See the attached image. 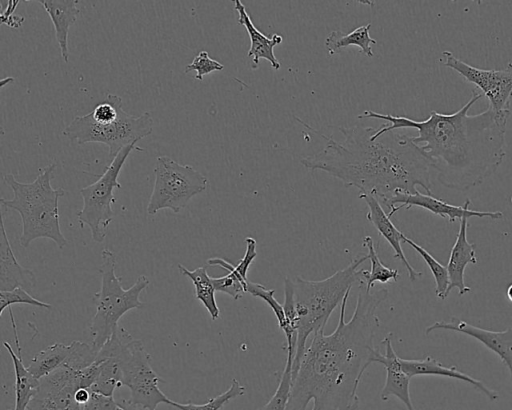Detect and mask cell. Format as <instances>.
Returning a JSON list of instances; mask_svg holds the SVG:
<instances>
[{
    "mask_svg": "<svg viewBox=\"0 0 512 410\" xmlns=\"http://www.w3.org/2000/svg\"><path fill=\"white\" fill-rule=\"evenodd\" d=\"M124 410H141L138 407L130 405L125 399L120 403Z\"/></svg>",
    "mask_w": 512,
    "mask_h": 410,
    "instance_id": "obj_37",
    "label": "cell"
},
{
    "mask_svg": "<svg viewBox=\"0 0 512 410\" xmlns=\"http://www.w3.org/2000/svg\"><path fill=\"white\" fill-rule=\"evenodd\" d=\"M212 283L216 291L225 293L235 300L247 293L248 282H243L233 271H229L224 276L212 278Z\"/></svg>",
    "mask_w": 512,
    "mask_h": 410,
    "instance_id": "obj_33",
    "label": "cell"
},
{
    "mask_svg": "<svg viewBox=\"0 0 512 410\" xmlns=\"http://www.w3.org/2000/svg\"><path fill=\"white\" fill-rule=\"evenodd\" d=\"M36 285V276L32 270L20 265L12 250L1 219L0 238V291H10L22 287L28 292Z\"/></svg>",
    "mask_w": 512,
    "mask_h": 410,
    "instance_id": "obj_18",
    "label": "cell"
},
{
    "mask_svg": "<svg viewBox=\"0 0 512 410\" xmlns=\"http://www.w3.org/2000/svg\"><path fill=\"white\" fill-rule=\"evenodd\" d=\"M14 304H26L40 308L51 309L52 305L40 301L30 295V292L22 287H17L10 291H0V316L6 308H11Z\"/></svg>",
    "mask_w": 512,
    "mask_h": 410,
    "instance_id": "obj_32",
    "label": "cell"
},
{
    "mask_svg": "<svg viewBox=\"0 0 512 410\" xmlns=\"http://www.w3.org/2000/svg\"><path fill=\"white\" fill-rule=\"evenodd\" d=\"M98 355L117 357L122 371V386L130 390V405L141 410H156L159 404L170 405L169 399L159 388L161 377L150 364L151 356L141 340L135 339L119 326L99 350Z\"/></svg>",
    "mask_w": 512,
    "mask_h": 410,
    "instance_id": "obj_6",
    "label": "cell"
},
{
    "mask_svg": "<svg viewBox=\"0 0 512 410\" xmlns=\"http://www.w3.org/2000/svg\"><path fill=\"white\" fill-rule=\"evenodd\" d=\"M467 227L468 218H462L446 265L449 277L447 295L454 288H457L460 296L471 291L464 282V272L468 264H477L478 260L475 253L476 245L467 239Z\"/></svg>",
    "mask_w": 512,
    "mask_h": 410,
    "instance_id": "obj_17",
    "label": "cell"
},
{
    "mask_svg": "<svg viewBox=\"0 0 512 410\" xmlns=\"http://www.w3.org/2000/svg\"><path fill=\"white\" fill-rule=\"evenodd\" d=\"M389 208L388 215L392 217L394 213L402 208L410 209L411 207L423 208L437 216L448 219L449 222L461 220L462 218H491L501 219L503 213L501 211H478L469 208L471 201L467 199L463 205L456 206L445 202L442 199L434 197L432 194H423L419 190L415 193L397 192L394 195L381 201Z\"/></svg>",
    "mask_w": 512,
    "mask_h": 410,
    "instance_id": "obj_13",
    "label": "cell"
},
{
    "mask_svg": "<svg viewBox=\"0 0 512 410\" xmlns=\"http://www.w3.org/2000/svg\"><path fill=\"white\" fill-rule=\"evenodd\" d=\"M153 130L150 112L139 116L128 114L124 109L115 120L97 122L88 113L75 116L62 134L79 145L96 142L108 147V155L114 158L124 147L136 144L149 136Z\"/></svg>",
    "mask_w": 512,
    "mask_h": 410,
    "instance_id": "obj_8",
    "label": "cell"
},
{
    "mask_svg": "<svg viewBox=\"0 0 512 410\" xmlns=\"http://www.w3.org/2000/svg\"><path fill=\"white\" fill-rule=\"evenodd\" d=\"M296 119L326 139L321 151L301 159L307 169L324 171L380 202L397 192L415 193L417 186L432 194L430 161L411 136L388 131L373 139L375 128L352 126L340 127L344 138L337 141Z\"/></svg>",
    "mask_w": 512,
    "mask_h": 410,
    "instance_id": "obj_3",
    "label": "cell"
},
{
    "mask_svg": "<svg viewBox=\"0 0 512 410\" xmlns=\"http://www.w3.org/2000/svg\"><path fill=\"white\" fill-rule=\"evenodd\" d=\"M135 149L142 151L136 144L124 147L94 183L80 188L83 207L77 213V219L81 228L85 225L89 227L95 242H103L106 237L107 228L114 217V190L122 187L118 177L126 159Z\"/></svg>",
    "mask_w": 512,
    "mask_h": 410,
    "instance_id": "obj_10",
    "label": "cell"
},
{
    "mask_svg": "<svg viewBox=\"0 0 512 410\" xmlns=\"http://www.w3.org/2000/svg\"><path fill=\"white\" fill-rule=\"evenodd\" d=\"M363 246L367 249L368 260L371 263V269L364 270V282L367 291H371L375 282L389 283L396 282L399 278V271L385 266L380 260L376 247L371 236L367 235L363 238Z\"/></svg>",
    "mask_w": 512,
    "mask_h": 410,
    "instance_id": "obj_26",
    "label": "cell"
},
{
    "mask_svg": "<svg viewBox=\"0 0 512 410\" xmlns=\"http://www.w3.org/2000/svg\"><path fill=\"white\" fill-rule=\"evenodd\" d=\"M57 164L52 162L40 168L37 177L29 183L19 182L13 174L4 176L5 183L12 189V199H1L2 206L17 211L21 217L22 232L20 245L27 248L38 238L54 241L62 249L67 239L60 228L58 202L66 191L51 185Z\"/></svg>",
    "mask_w": 512,
    "mask_h": 410,
    "instance_id": "obj_5",
    "label": "cell"
},
{
    "mask_svg": "<svg viewBox=\"0 0 512 410\" xmlns=\"http://www.w3.org/2000/svg\"><path fill=\"white\" fill-rule=\"evenodd\" d=\"M438 329L460 332L480 341L485 347L499 356L501 361L507 366L512 379V327L504 331H490L452 317L450 321H436L428 326L425 334L428 335Z\"/></svg>",
    "mask_w": 512,
    "mask_h": 410,
    "instance_id": "obj_14",
    "label": "cell"
},
{
    "mask_svg": "<svg viewBox=\"0 0 512 410\" xmlns=\"http://www.w3.org/2000/svg\"><path fill=\"white\" fill-rule=\"evenodd\" d=\"M180 273L188 277L195 289V297L208 311L213 321L217 320L220 316V309L217 305L215 298V288L212 283V278L208 275L206 267H198L194 270H189L182 264L177 265Z\"/></svg>",
    "mask_w": 512,
    "mask_h": 410,
    "instance_id": "obj_25",
    "label": "cell"
},
{
    "mask_svg": "<svg viewBox=\"0 0 512 410\" xmlns=\"http://www.w3.org/2000/svg\"><path fill=\"white\" fill-rule=\"evenodd\" d=\"M294 354L287 351L284 370L280 376L277 389L269 401L259 410H286L292 388V364Z\"/></svg>",
    "mask_w": 512,
    "mask_h": 410,
    "instance_id": "obj_30",
    "label": "cell"
},
{
    "mask_svg": "<svg viewBox=\"0 0 512 410\" xmlns=\"http://www.w3.org/2000/svg\"><path fill=\"white\" fill-rule=\"evenodd\" d=\"M483 95L472 97L458 111L446 114L431 111L427 119L416 121L404 116L366 110L358 118H376L390 124L375 128L376 139L388 131L414 128L412 141L419 145L437 173L439 182L453 190L466 191L491 176L505 157V132L510 110L469 115L472 105Z\"/></svg>",
    "mask_w": 512,
    "mask_h": 410,
    "instance_id": "obj_2",
    "label": "cell"
},
{
    "mask_svg": "<svg viewBox=\"0 0 512 410\" xmlns=\"http://www.w3.org/2000/svg\"><path fill=\"white\" fill-rule=\"evenodd\" d=\"M78 371L64 364L40 379L27 410H84L85 406L75 399V393L80 388Z\"/></svg>",
    "mask_w": 512,
    "mask_h": 410,
    "instance_id": "obj_12",
    "label": "cell"
},
{
    "mask_svg": "<svg viewBox=\"0 0 512 410\" xmlns=\"http://www.w3.org/2000/svg\"><path fill=\"white\" fill-rule=\"evenodd\" d=\"M382 344L385 353H379L376 359V363L382 364L386 371V379L380 398L382 401H387L390 396H395L405 405L406 410H415L409 390L411 378L404 371L400 357L394 351L392 333L384 337Z\"/></svg>",
    "mask_w": 512,
    "mask_h": 410,
    "instance_id": "obj_15",
    "label": "cell"
},
{
    "mask_svg": "<svg viewBox=\"0 0 512 410\" xmlns=\"http://www.w3.org/2000/svg\"><path fill=\"white\" fill-rule=\"evenodd\" d=\"M366 260L367 254H361L348 266L322 280H306L300 276L284 279L283 309L297 335L292 378L298 371L308 338L324 330L347 292L355 283L364 281V269L359 267Z\"/></svg>",
    "mask_w": 512,
    "mask_h": 410,
    "instance_id": "obj_4",
    "label": "cell"
},
{
    "mask_svg": "<svg viewBox=\"0 0 512 410\" xmlns=\"http://www.w3.org/2000/svg\"><path fill=\"white\" fill-rule=\"evenodd\" d=\"M359 198L363 199L368 206L366 218L379 235L390 244L394 251V258L399 259L405 266L409 279L415 281L422 276V273L414 269L407 260L401 246L404 234L391 221V217L384 211L378 198L372 194H360Z\"/></svg>",
    "mask_w": 512,
    "mask_h": 410,
    "instance_id": "obj_16",
    "label": "cell"
},
{
    "mask_svg": "<svg viewBox=\"0 0 512 410\" xmlns=\"http://www.w3.org/2000/svg\"><path fill=\"white\" fill-rule=\"evenodd\" d=\"M403 242L410 245L425 261L435 280V295L444 300L449 286V277L447 267L437 261L424 247L417 244L412 239L403 235Z\"/></svg>",
    "mask_w": 512,
    "mask_h": 410,
    "instance_id": "obj_28",
    "label": "cell"
},
{
    "mask_svg": "<svg viewBox=\"0 0 512 410\" xmlns=\"http://www.w3.org/2000/svg\"><path fill=\"white\" fill-rule=\"evenodd\" d=\"M400 362L404 371L410 378L414 376H444L464 381L478 391L482 392L490 400H497L498 393L488 388L482 381L471 377L468 374L458 370L456 366H445L438 360L427 356L424 359H403Z\"/></svg>",
    "mask_w": 512,
    "mask_h": 410,
    "instance_id": "obj_19",
    "label": "cell"
},
{
    "mask_svg": "<svg viewBox=\"0 0 512 410\" xmlns=\"http://www.w3.org/2000/svg\"><path fill=\"white\" fill-rule=\"evenodd\" d=\"M246 249L244 256L238 261L236 265L232 264L231 262L219 258V257H213L207 260V264L209 266H219L227 271H233L235 274L238 275V277L244 281L248 282L247 273L249 270V267L251 266L252 262L257 256V242L252 237H247L245 239Z\"/></svg>",
    "mask_w": 512,
    "mask_h": 410,
    "instance_id": "obj_31",
    "label": "cell"
},
{
    "mask_svg": "<svg viewBox=\"0 0 512 410\" xmlns=\"http://www.w3.org/2000/svg\"><path fill=\"white\" fill-rule=\"evenodd\" d=\"M507 297L508 299L510 300V302H512V284H510L508 286V289H507Z\"/></svg>",
    "mask_w": 512,
    "mask_h": 410,
    "instance_id": "obj_38",
    "label": "cell"
},
{
    "mask_svg": "<svg viewBox=\"0 0 512 410\" xmlns=\"http://www.w3.org/2000/svg\"><path fill=\"white\" fill-rule=\"evenodd\" d=\"M234 9L238 13V23L246 29L250 38L248 57L252 58L255 66L258 65L260 59H265L270 62L273 69L278 70L280 63L274 54V47L282 43L283 37L277 33L268 37L259 31L240 0L234 1Z\"/></svg>",
    "mask_w": 512,
    "mask_h": 410,
    "instance_id": "obj_20",
    "label": "cell"
},
{
    "mask_svg": "<svg viewBox=\"0 0 512 410\" xmlns=\"http://www.w3.org/2000/svg\"><path fill=\"white\" fill-rule=\"evenodd\" d=\"M4 347L7 349L13 363L15 382V402L13 410H27L28 405L37 392L39 380L36 379L24 366L22 361L20 344L17 346V352L11 347L8 342H3Z\"/></svg>",
    "mask_w": 512,
    "mask_h": 410,
    "instance_id": "obj_22",
    "label": "cell"
},
{
    "mask_svg": "<svg viewBox=\"0 0 512 410\" xmlns=\"http://www.w3.org/2000/svg\"><path fill=\"white\" fill-rule=\"evenodd\" d=\"M102 359L100 372L94 384L90 387L91 392L105 396H113L114 391L122 386V371L117 357L100 356Z\"/></svg>",
    "mask_w": 512,
    "mask_h": 410,
    "instance_id": "obj_27",
    "label": "cell"
},
{
    "mask_svg": "<svg viewBox=\"0 0 512 410\" xmlns=\"http://www.w3.org/2000/svg\"><path fill=\"white\" fill-rule=\"evenodd\" d=\"M154 185L147 205V213L170 209L179 213L197 194L208 186V179L190 165H183L169 156H158L154 168Z\"/></svg>",
    "mask_w": 512,
    "mask_h": 410,
    "instance_id": "obj_9",
    "label": "cell"
},
{
    "mask_svg": "<svg viewBox=\"0 0 512 410\" xmlns=\"http://www.w3.org/2000/svg\"><path fill=\"white\" fill-rule=\"evenodd\" d=\"M39 2L48 13L55 31V37L64 62L69 61L68 34L70 27L77 20L80 9L78 0H40Z\"/></svg>",
    "mask_w": 512,
    "mask_h": 410,
    "instance_id": "obj_21",
    "label": "cell"
},
{
    "mask_svg": "<svg viewBox=\"0 0 512 410\" xmlns=\"http://www.w3.org/2000/svg\"><path fill=\"white\" fill-rule=\"evenodd\" d=\"M223 69L224 65L222 63L211 58L206 50H201L193 58L192 62L185 66L184 74L195 70V79L202 81L205 75H208L214 71H221Z\"/></svg>",
    "mask_w": 512,
    "mask_h": 410,
    "instance_id": "obj_34",
    "label": "cell"
},
{
    "mask_svg": "<svg viewBox=\"0 0 512 410\" xmlns=\"http://www.w3.org/2000/svg\"><path fill=\"white\" fill-rule=\"evenodd\" d=\"M442 55L444 66L476 85L488 99L489 107L495 111L509 110L512 99V63L501 70H487L469 65L449 51H444Z\"/></svg>",
    "mask_w": 512,
    "mask_h": 410,
    "instance_id": "obj_11",
    "label": "cell"
},
{
    "mask_svg": "<svg viewBox=\"0 0 512 410\" xmlns=\"http://www.w3.org/2000/svg\"><path fill=\"white\" fill-rule=\"evenodd\" d=\"M84 410H124L120 403L116 402L114 396H105L91 392V397L85 405Z\"/></svg>",
    "mask_w": 512,
    "mask_h": 410,
    "instance_id": "obj_35",
    "label": "cell"
},
{
    "mask_svg": "<svg viewBox=\"0 0 512 410\" xmlns=\"http://www.w3.org/2000/svg\"><path fill=\"white\" fill-rule=\"evenodd\" d=\"M91 397V391L87 388H79L75 393V399L76 401L82 405L85 406Z\"/></svg>",
    "mask_w": 512,
    "mask_h": 410,
    "instance_id": "obj_36",
    "label": "cell"
},
{
    "mask_svg": "<svg viewBox=\"0 0 512 410\" xmlns=\"http://www.w3.org/2000/svg\"><path fill=\"white\" fill-rule=\"evenodd\" d=\"M101 258V287L95 293L96 311L88 326L89 344L97 352L117 330L118 322L126 312L143 307L140 294L150 283L147 276L141 275L130 288L124 289L122 278L115 272V254L104 249Z\"/></svg>",
    "mask_w": 512,
    "mask_h": 410,
    "instance_id": "obj_7",
    "label": "cell"
},
{
    "mask_svg": "<svg viewBox=\"0 0 512 410\" xmlns=\"http://www.w3.org/2000/svg\"><path fill=\"white\" fill-rule=\"evenodd\" d=\"M371 23L359 26L349 33L335 30L329 33L325 39V47L330 55L340 52L348 46H358L361 53L368 58H372L374 53L372 45L376 44V40L370 37L369 30Z\"/></svg>",
    "mask_w": 512,
    "mask_h": 410,
    "instance_id": "obj_23",
    "label": "cell"
},
{
    "mask_svg": "<svg viewBox=\"0 0 512 410\" xmlns=\"http://www.w3.org/2000/svg\"><path fill=\"white\" fill-rule=\"evenodd\" d=\"M355 309L346 321L350 291L340 304L335 330L326 335L315 333L307 345L296 375L292 378L291 395L286 410H356L357 389L366 369L376 363L379 349L374 340L380 326L378 306L387 298L388 290L367 291L359 283Z\"/></svg>",
    "mask_w": 512,
    "mask_h": 410,
    "instance_id": "obj_1",
    "label": "cell"
},
{
    "mask_svg": "<svg viewBox=\"0 0 512 410\" xmlns=\"http://www.w3.org/2000/svg\"><path fill=\"white\" fill-rule=\"evenodd\" d=\"M70 344L53 343L38 352L27 366L29 372L38 380L51 374L69 359L72 352Z\"/></svg>",
    "mask_w": 512,
    "mask_h": 410,
    "instance_id": "obj_24",
    "label": "cell"
},
{
    "mask_svg": "<svg viewBox=\"0 0 512 410\" xmlns=\"http://www.w3.org/2000/svg\"><path fill=\"white\" fill-rule=\"evenodd\" d=\"M245 390V387L237 379H232L231 385L226 391L216 397L210 398L206 403H178L171 400L170 406L179 410H220L231 400L242 396Z\"/></svg>",
    "mask_w": 512,
    "mask_h": 410,
    "instance_id": "obj_29",
    "label": "cell"
}]
</instances>
